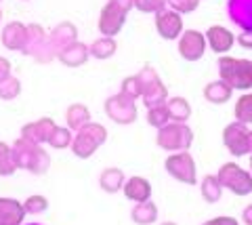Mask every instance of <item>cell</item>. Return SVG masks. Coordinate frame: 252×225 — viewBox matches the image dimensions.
I'll return each instance as SVG.
<instances>
[{"label":"cell","instance_id":"cell-1","mask_svg":"<svg viewBox=\"0 0 252 225\" xmlns=\"http://www.w3.org/2000/svg\"><path fill=\"white\" fill-rule=\"evenodd\" d=\"M13 160L17 168H26L34 175H42L51 166V158L38 143H30L26 139H19L13 145Z\"/></svg>","mask_w":252,"mask_h":225},{"label":"cell","instance_id":"cell-2","mask_svg":"<svg viewBox=\"0 0 252 225\" xmlns=\"http://www.w3.org/2000/svg\"><path fill=\"white\" fill-rule=\"evenodd\" d=\"M219 76L233 91H250L252 89V61L235 59V57H220Z\"/></svg>","mask_w":252,"mask_h":225},{"label":"cell","instance_id":"cell-3","mask_svg":"<svg viewBox=\"0 0 252 225\" xmlns=\"http://www.w3.org/2000/svg\"><path fill=\"white\" fill-rule=\"evenodd\" d=\"M156 143L170 154L187 152L193 143V130L187 127V122H168L162 129H158Z\"/></svg>","mask_w":252,"mask_h":225},{"label":"cell","instance_id":"cell-4","mask_svg":"<svg viewBox=\"0 0 252 225\" xmlns=\"http://www.w3.org/2000/svg\"><path fill=\"white\" fill-rule=\"evenodd\" d=\"M107 139V130L105 127H101L97 122H89L78 130V135L72 141V152L78 158H91Z\"/></svg>","mask_w":252,"mask_h":225},{"label":"cell","instance_id":"cell-5","mask_svg":"<svg viewBox=\"0 0 252 225\" xmlns=\"http://www.w3.org/2000/svg\"><path fill=\"white\" fill-rule=\"evenodd\" d=\"M217 179L225 190H229L231 193H235V196H248V193H252L250 170L233 164V162H227V164H223L219 168Z\"/></svg>","mask_w":252,"mask_h":225},{"label":"cell","instance_id":"cell-6","mask_svg":"<svg viewBox=\"0 0 252 225\" xmlns=\"http://www.w3.org/2000/svg\"><path fill=\"white\" fill-rule=\"evenodd\" d=\"M137 76L141 80V87H143V103L147 110L156 105H164L168 101V91L152 65H143V69Z\"/></svg>","mask_w":252,"mask_h":225},{"label":"cell","instance_id":"cell-7","mask_svg":"<svg viewBox=\"0 0 252 225\" xmlns=\"http://www.w3.org/2000/svg\"><path fill=\"white\" fill-rule=\"evenodd\" d=\"M166 173L172 175L179 183H187V185H195L198 183V175H195V160L191 158L189 152H177L170 154L164 162Z\"/></svg>","mask_w":252,"mask_h":225},{"label":"cell","instance_id":"cell-8","mask_svg":"<svg viewBox=\"0 0 252 225\" xmlns=\"http://www.w3.org/2000/svg\"><path fill=\"white\" fill-rule=\"evenodd\" d=\"M248 124L233 120L231 124H227L223 130V143L227 147V152L235 158L248 156L250 154V143H248Z\"/></svg>","mask_w":252,"mask_h":225},{"label":"cell","instance_id":"cell-9","mask_svg":"<svg viewBox=\"0 0 252 225\" xmlns=\"http://www.w3.org/2000/svg\"><path fill=\"white\" fill-rule=\"evenodd\" d=\"M206 46H208L206 36L198 32V30H185L177 40L179 55L185 61H200L204 57V53H206Z\"/></svg>","mask_w":252,"mask_h":225},{"label":"cell","instance_id":"cell-10","mask_svg":"<svg viewBox=\"0 0 252 225\" xmlns=\"http://www.w3.org/2000/svg\"><path fill=\"white\" fill-rule=\"evenodd\" d=\"M105 114L116 124H130L137 120V105L120 93V95H114L105 101Z\"/></svg>","mask_w":252,"mask_h":225},{"label":"cell","instance_id":"cell-11","mask_svg":"<svg viewBox=\"0 0 252 225\" xmlns=\"http://www.w3.org/2000/svg\"><path fill=\"white\" fill-rule=\"evenodd\" d=\"M126 23V13L122 9H118L116 4L107 2L103 9H101V15H99V32L101 36H107V38H114L122 32Z\"/></svg>","mask_w":252,"mask_h":225},{"label":"cell","instance_id":"cell-12","mask_svg":"<svg viewBox=\"0 0 252 225\" xmlns=\"http://www.w3.org/2000/svg\"><path fill=\"white\" fill-rule=\"evenodd\" d=\"M156 30L164 40H179V36L185 32L181 15L170 9H164L156 15Z\"/></svg>","mask_w":252,"mask_h":225},{"label":"cell","instance_id":"cell-13","mask_svg":"<svg viewBox=\"0 0 252 225\" xmlns=\"http://www.w3.org/2000/svg\"><path fill=\"white\" fill-rule=\"evenodd\" d=\"M55 127H57V124H55L53 118H40V120L28 122V124H23V129H21V139H26L30 143H38V145L46 143Z\"/></svg>","mask_w":252,"mask_h":225},{"label":"cell","instance_id":"cell-14","mask_svg":"<svg viewBox=\"0 0 252 225\" xmlns=\"http://www.w3.org/2000/svg\"><path fill=\"white\" fill-rule=\"evenodd\" d=\"M206 36V42L212 51L217 53V55H225V53H229L235 44V36L231 30H227L223 26H210L208 32L204 34Z\"/></svg>","mask_w":252,"mask_h":225},{"label":"cell","instance_id":"cell-15","mask_svg":"<svg viewBox=\"0 0 252 225\" xmlns=\"http://www.w3.org/2000/svg\"><path fill=\"white\" fill-rule=\"evenodd\" d=\"M2 44L9 51H26L28 46V26H23L19 21L6 23L2 30Z\"/></svg>","mask_w":252,"mask_h":225},{"label":"cell","instance_id":"cell-16","mask_svg":"<svg viewBox=\"0 0 252 225\" xmlns=\"http://www.w3.org/2000/svg\"><path fill=\"white\" fill-rule=\"evenodd\" d=\"M89 55H91L89 46L82 44V42H78V40L57 51V59L61 61L63 65H67V67H80V65H84L86 59H89Z\"/></svg>","mask_w":252,"mask_h":225},{"label":"cell","instance_id":"cell-17","mask_svg":"<svg viewBox=\"0 0 252 225\" xmlns=\"http://www.w3.org/2000/svg\"><path fill=\"white\" fill-rule=\"evenodd\" d=\"M124 196L137 204L147 202V200H152V183L145 177H130L124 183Z\"/></svg>","mask_w":252,"mask_h":225},{"label":"cell","instance_id":"cell-18","mask_svg":"<svg viewBox=\"0 0 252 225\" xmlns=\"http://www.w3.org/2000/svg\"><path fill=\"white\" fill-rule=\"evenodd\" d=\"M233 95V89L227 84L225 80H212L204 87V99L208 103H215V105H223L231 99Z\"/></svg>","mask_w":252,"mask_h":225},{"label":"cell","instance_id":"cell-19","mask_svg":"<svg viewBox=\"0 0 252 225\" xmlns=\"http://www.w3.org/2000/svg\"><path fill=\"white\" fill-rule=\"evenodd\" d=\"M23 217H26L23 204H19L17 200L0 198V225H19Z\"/></svg>","mask_w":252,"mask_h":225},{"label":"cell","instance_id":"cell-20","mask_svg":"<svg viewBox=\"0 0 252 225\" xmlns=\"http://www.w3.org/2000/svg\"><path fill=\"white\" fill-rule=\"evenodd\" d=\"M124 183H126L124 170H122V168H116V166L105 168L103 173H101V177H99L101 190L107 192V193H116V192L124 190Z\"/></svg>","mask_w":252,"mask_h":225},{"label":"cell","instance_id":"cell-21","mask_svg":"<svg viewBox=\"0 0 252 225\" xmlns=\"http://www.w3.org/2000/svg\"><path fill=\"white\" fill-rule=\"evenodd\" d=\"M65 120H67V127L72 130H80L84 124L91 122V110L82 103H72L65 110Z\"/></svg>","mask_w":252,"mask_h":225},{"label":"cell","instance_id":"cell-22","mask_svg":"<svg viewBox=\"0 0 252 225\" xmlns=\"http://www.w3.org/2000/svg\"><path fill=\"white\" fill-rule=\"evenodd\" d=\"M166 110L170 122H187L189 116H191V105L185 97H170L166 101Z\"/></svg>","mask_w":252,"mask_h":225},{"label":"cell","instance_id":"cell-23","mask_svg":"<svg viewBox=\"0 0 252 225\" xmlns=\"http://www.w3.org/2000/svg\"><path fill=\"white\" fill-rule=\"evenodd\" d=\"M51 42L57 51L76 42V26L74 23H59V26L55 28V32L51 34Z\"/></svg>","mask_w":252,"mask_h":225},{"label":"cell","instance_id":"cell-24","mask_svg":"<svg viewBox=\"0 0 252 225\" xmlns=\"http://www.w3.org/2000/svg\"><path fill=\"white\" fill-rule=\"evenodd\" d=\"M200 192H202V198L206 200L208 204H215L220 200V196H223V185L219 183L217 175H206L200 183Z\"/></svg>","mask_w":252,"mask_h":225},{"label":"cell","instance_id":"cell-25","mask_svg":"<svg viewBox=\"0 0 252 225\" xmlns=\"http://www.w3.org/2000/svg\"><path fill=\"white\" fill-rule=\"evenodd\" d=\"M132 221L139 223V225H149V223H156L158 221V206L147 200V202H139L135 208H132Z\"/></svg>","mask_w":252,"mask_h":225},{"label":"cell","instance_id":"cell-26","mask_svg":"<svg viewBox=\"0 0 252 225\" xmlns=\"http://www.w3.org/2000/svg\"><path fill=\"white\" fill-rule=\"evenodd\" d=\"M116 42H114V38H107V36H101L99 40H94L91 46H89V53L94 57V59H109V57H114V53H116Z\"/></svg>","mask_w":252,"mask_h":225},{"label":"cell","instance_id":"cell-27","mask_svg":"<svg viewBox=\"0 0 252 225\" xmlns=\"http://www.w3.org/2000/svg\"><path fill=\"white\" fill-rule=\"evenodd\" d=\"M72 141H74L72 129H69V127H55L46 143H49L53 150H65V147L72 145Z\"/></svg>","mask_w":252,"mask_h":225},{"label":"cell","instance_id":"cell-28","mask_svg":"<svg viewBox=\"0 0 252 225\" xmlns=\"http://www.w3.org/2000/svg\"><path fill=\"white\" fill-rule=\"evenodd\" d=\"M235 120L244 122V124H252V93L242 95L238 101H235Z\"/></svg>","mask_w":252,"mask_h":225},{"label":"cell","instance_id":"cell-29","mask_svg":"<svg viewBox=\"0 0 252 225\" xmlns=\"http://www.w3.org/2000/svg\"><path fill=\"white\" fill-rule=\"evenodd\" d=\"M17 170V164L13 160V147H9L4 141H0V175L9 177Z\"/></svg>","mask_w":252,"mask_h":225},{"label":"cell","instance_id":"cell-30","mask_svg":"<svg viewBox=\"0 0 252 225\" xmlns=\"http://www.w3.org/2000/svg\"><path fill=\"white\" fill-rule=\"evenodd\" d=\"M122 95L128 97L130 101H137L139 97H143V87H141V80L139 76H126L122 80Z\"/></svg>","mask_w":252,"mask_h":225},{"label":"cell","instance_id":"cell-31","mask_svg":"<svg viewBox=\"0 0 252 225\" xmlns=\"http://www.w3.org/2000/svg\"><path fill=\"white\" fill-rule=\"evenodd\" d=\"M19 93H21V82L15 76H9V78H4L0 82V99H4V101H11V99L19 97Z\"/></svg>","mask_w":252,"mask_h":225},{"label":"cell","instance_id":"cell-32","mask_svg":"<svg viewBox=\"0 0 252 225\" xmlns=\"http://www.w3.org/2000/svg\"><path fill=\"white\" fill-rule=\"evenodd\" d=\"M147 122L152 124V127H156V129H162L164 124H168L170 116H168V110H166V103L149 107V110H147Z\"/></svg>","mask_w":252,"mask_h":225},{"label":"cell","instance_id":"cell-33","mask_svg":"<svg viewBox=\"0 0 252 225\" xmlns=\"http://www.w3.org/2000/svg\"><path fill=\"white\" fill-rule=\"evenodd\" d=\"M49 208V200L44 196H30L26 202H23V211L26 215H40Z\"/></svg>","mask_w":252,"mask_h":225},{"label":"cell","instance_id":"cell-34","mask_svg":"<svg viewBox=\"0 0 252 225\" xmlns=\"http://www.w3.org/2000/svg\"><path fill=\"white\" fill-rule=\"evenodd\" d=\"M168 0H135V9L141 13H160L166 9Z\"/></svg>","mask_w":252,"mask_h":225},{"label":"cell","instance_id":"cell-35","mask_svg":"<svg viewBox=\"0 0 252 225\" xmlns=\"http://www.w3.org/2000/svg\"><path fill=\"white\" fill-rule=\"evenodd\" d=\"M168 4L172 6V11H177L179 15L181 13H193L195 9H198L200 0H168Z\"/></svg>","mask_w":252,"mask_h":225},{"label":"cell","instance_id":"cell-36","mask_svg":"<svg viewBox=\"0 0 252 225\" xmlns=\"http://www.w3.org/2000/svg\"><path fill=\"white\" fill-rule=\"evenodd\" d=\"M238 44L242 46V49H252V30H246V32H242L238 38Z\"/></svg>","mask_w":252,"mask_h":225},{"label":"cell","instance_id":"cell-37","mask_svg":"<svg viewBox=\"0 0 252 225\" xmlns=\"http://www.w3.org/2000/svg\"><path fill=\"white\" fill-rule=\"evenodd\" d=\"M11 76V61L0 57V82H2L4 78H9Z\"/></svg>","mask_w":252,"mask_h":225},{"label":"cell","instance_id":"cell-38","mask_svg":"<svg viewBox=\"0 0 252 225\" xmlns=\"http://www.w3.org/2000/svg\"><path fill=\"white\" fill-rule=\"evenodd\" d=\"M204 225H238V221L231 219V217H219V219H210Z\"/></svg>","mask_w":252,"mask_h":225},{"label":"cell","instance_id":"cell-39","mask_svg":"<svg viewBox=\"0 0 252 225\" xmlns=\"http://www.w3.org/2000/svg\"><path fill=\"white\" fill-rule=\"evenodd\" d=\"M109 2L112 4H116L118 9H122L124 13H128L132 6H135V0H109Z\"/></svg>","mask_w":252,"mask_h":225},{"label":"cell","instance_id":"cell-40","mask_svg":"<svg viewBox=\"0 0 252 225\" xmlns=\"http://www.w3.org/2000/svg\"><path fill=\"white\" fill-rule=\"evenodd\" d=\"M242 219H244V223H246V225H252V204H248L246 208H244Z\"/></svg>","mask_w":252,"mask_h":225},{"label":"cell","instance_id":"cell-41","mask_svg":"<svg viewBox=\"0 0 252 225\" xmlns=\"http://www.w3.org/2000/svg\"><path fill=\"white\" fill-rule=\"evenodd\" d=\"M248 143H250V154H252V130H248Z\"/></svg>","mask_w":252,"mask_h":225},{"label":"cell","instance_id":"cell-42","mask_svg":"<svg viewBox=\"0 0 252 225\" xmlns=\"http://www.w3.org/2000/svg\"><path fill=\"white\" fill-rule=\"evenodd\" d=\"M162 225H177V223H172V221H168V223H162Z\"/></svg>","mask_w":252,"mask_h":225},{"label":"cell","instance_id":"cell-43","mask_svg":"<svg viewBox=\"0 0 252 225\" xmlns=\"http://www.w3.org/2000/svg\"><path fill=\"white\" fill-rule=\"evenodd\" d=\"M250 175H252V158H250Z\"/></svg>","mask_w":252,"mask_h":225},{"label":"cell","instance_id":"cell-44","mask_svg":"<svg viewBox=\"0 0 252 225\" xmlns=\"http://www.w3.org/2000/svg\"><path fill=\"white\" fill-rule=\"evenodd\" d=\"M0 19H2V11H0Z\"/></svg>","mask_w":252,"mask_h":225}]
</instances>
